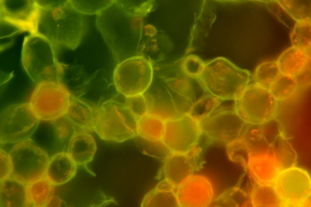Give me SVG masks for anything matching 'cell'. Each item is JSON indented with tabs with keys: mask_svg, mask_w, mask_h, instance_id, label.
Instances as JSON below:
<instances>
[{
	"mask_svg": "<svg viewBox=\"0 0 311 207\" xmlns=\"http://www.w3.org/2000/svg\"><path fill=\"white\" fill-rule=\"evenodd\" d=\"M251 74L222 58L205 65L199 79L210 94L225 100H235L243 94L249 85Z\"/></svg>",
	"mask_w": 311,
	"mask_h": 207,
	"instance_id": "1",
	"label": "cell"
},
{
	"mask_svg": "<svg viewBox=\"0 0 311 207\" xmlns=\"http://www.w3.org/2000/svg\"><path fill=\"white\" fill-rule=\"evenodd\" d=\"M137 121L125 104L108 100L96 109L93 130L103 140L121 142L137 135Z\"/></svg>",
	"mask_w": 311,
	"mask_h": 207,
	"instance_id": "2",
	"label": "cell"
},
{
	"mask_svg": "<svg viewBox=\"0 0 311 207\" xmlns=\"http://www.w3.org/2000/svg\"><path fill=\"white\" fill-rule=\"evenodd\" d=\"M9 154L11 164L9 177L27 185L46 176L50 158L31 138L15 144Z\"/></svg>",
	"mask_w": 311,
	"mask_h": 207,
	"instance_id": "3",
	"label": "cell"
},
{
	"mask_svg": "<svg viewBox=\"0 0 311 207\" xmlns=\"http://www.w3.org/2000/svg\"><path fill=\"white\" fill-rule=\"evenodd\" d=\"M22 59L26 73L36 83H58L59 65L52 44L49 42H25Z\"/></svg>",
	"mask_w": 311,
	"mask_h": 207,
	"instance_id": "4",
	"label": "cell"
},
{
	"mask_svg": "<svg viewBox=\"0 0 311 207\" xmlns=\"http://www.w3.org/2000/svg\"><path fill=\"white\" fill-rule=\"evenodd\" d=\"M40 119L29 103L7 106L0 116V143H17L30 138Z\"/></svg>",
	"mask_w": 311,
	"mask_h": 207,
	"instance_id": "5",
	"label": "cell"
},
{
	"mask_svg": "<svg viewBox=\"0 0 311 207\" xmlns=\"http://www.w3.org/2000/svg\"><path fill=\"white\" fill-rule=\"evenodd\" d=\"M234 106L245 121L261 124L275 118L278 100L268 89L255 84L248 85L242 95L234 100Z\"/></svg>",
	"mask_w": 311,
	"mask_h": 207,
	"instance_id": "6",
	"label": "cell"
},
{
	"mask_svg": "<svg viewBox=\"0 0 311 207\" xmlns=\"http://www.w3.org/2000/svg\"><path fill=\"white\" fill-rule=\"evenodd\" d=\"M70 92L57 83L37 84L29 103L40 120H48L63 116L70 106Z\"/></svg>",
	"mask_w": 311,
	"mask_h": 207,
	"instance_id": "7",
	"label": "cell"
},
{
	"mask_svg": "<svg viewBox=\"0 0 311 207\" xmlns=\"http://www.w3.org/2000/svg\"><path fill=\"white\" fill-rule=\"evenodd\" d=\"M80 131L65 114L52 119L40 120L30 138L51 157L66 152L64 149L73 135Z\"/></svg>",
	"mask_w": 311,
	"mask_h": 207,
	"instance_id": "8",
	"label": "cell"
},
{
	"mask_svg": "<svg viewBox=\"0 0 311 207\" xmlns=\"http://www.w3.org/2000/svg\"><path fill=\"white\" fill-rule=\"evenodd\" d=\"M223 102L200 123L201 131L210 138L228 143L241 138L249 123L238 114L234 104L226 107Z\"/></svg>",
	"mask_w": 311,
	"mask_h": 207,
	"instance_id": "9",
	"label": "cell"
},
{
	"mask_svg": "<svg viewBox=\"0 0 311 207\" xmlns=\"http://www.w3.org/2000/svg\"><path fill=\"white\" fill-rule=\"evenodd\" d=\"M152 68L142 59H131L120 63L114 73L117 89L126 97L142 94L150 86L152 79Z\"/></svg>",
	"mask_w": 311,
	"mask_h": 207,
	"instance_id": "10",
	"label": "cell"
},
{
	"mask_svg": "<svg viewBox=\"0 0 311 207\" xmlns=\"http://www.w3.org/2000/svg\"><path fill=\"white\" fill-rule=\"evenodd\" d=\"M201 132L200 123L187 114L165 121L161 141L171 152L186 154L193 150Z\"/></svg>",
	"mask_w": 311,
	"mask_h": 207,
	"instance_id": "11",
	"label": "cell"
},
{
	"mask_svg": "<svg viewBox=\"0 0 311 207\" xmlns=\"http://www.w3.org/2000/svg\"><path fill=\"white\" fill-rule=\"evenodd\" d=\"M273 184L284 206L299 205L310 197V177L302 168L294 167L282 171Z\"/></svg>",
	"mask_w": 311,
	"mask_h": 207,
	"instance_id": "12",
	"label": "cell"
},
{
	"mask_svg": "<svg viewBox=\"0 0 311 207\" xmlns=\"http://www.w3.org/2000/svg\"><path fill=\"white\" fill-rule=\"evenodd\" d=\"M175 189L179 207H207L213 196L210 181L201 175H191Z\"/></svg>",
	"mask_w": 311,
	"mask_h": 207,
	"instance_id": "13",
	"label": "cell"
},
{
	"mask_svg": "<svg viewBox=\"0 0 311 207\" xmlns=\"http://www.w3.org/2000/svg\"><path fill=\"white\" fill-rule=\"evenodd\" d=\"M78 166L67 152H60L50 158L46 176L54 185L62 184L75 176Z\"/></svg>",
	"mask_w": 311,
	"mask_h": 207,
	"instance_id": "14",
	"label": "cell"
},
{
	"mask_svg": "<svg viewBox=\"0 0 311 207\" xmlns=\"http://www.w3.org/2000/svg\"><path fill=\"white\" fill-rule=\"evenodd\" d=\"M97 149L92 135L88 132L80 131L71 138L67 152L78 166H84L92 160Z\"/></svg>",
	"mask_w": 311,
	"mask_h": 207,
	"instance_id": "15",
	"label": "cell"
},
{
	"mask_svg": "<svg viewBox=\"0 0 311 207\" xmlns=\"http://www.w3.org/2000/svg\"><path fill=\"white\" fill-rule=\"evenodd\" d=\"M310 49L291 47L279 56L277 63L281 74L294 77L308 65Z\"/></svg>",
	"mask_w": 311,
	"mask_h": 207,
	"instance_id": "16",
	"label": "cell"
},
{
	"mask_svg": "<svg viewBox=\"0 0 311 207\" xmlns=\"http://www.w3.org/2000/svg\"><path fill=\"white\" fill-rule=\"evenodd\" d=\"M165 179L175 188L192 175L191 160L186 154L171 152L164 166Z\"/></svg>",
	"mask_w": 311,
	"mask_h": 207,
	"instance_id": "17",
	"label": "cell"
},
{
	"mask_svg": "<svg viewBox=\"0 0 311 207\" xmlns=\"http://www.w3.org/2000/svg\"><path fill=\"white\" fill-rule=\"evenodd\" d=\"M0 182V207L30 206L26 185L10 177Z\"/></svg>",
	"mask_w": 311,
	"mask_h": 207,
	"instance_id": "18",
	"label": "cell"
},
{
	"mask_svg": "<svg viewBox=\"0 0 311 207\" xmlns=\"http://www.w3.org/2000/svg\"><path fill=\"white\" fill-rule=\"evenodd\" d=\"M142 207H179L175 188L165 179L145 196Z\"/></svg>",
	"mask_w": 311,
	"mask_h": 207,
	"instance_id": "19",
	"label": "cell"
},
{
	"mask_svg": "<svg viewBox=\"0 0 311 207\" xmlns=\"http://www.w3.org/2000/svg\"><path fill=\"white\" fill-rule=\"evenodd\" d=\"M96 109L87 103L71 96L66 115L80 131H92Z\"/></svg>",
	"mask_w": 311,
	"mask_h": 207,
	"instance_id": "20",
	"label": "cell"
},
{
	"mask_svg": "<svg viewBox=\"0 0 311 207\" xmlns=\"http://www.w3.org/2000/svg\"><path fill=\"white\" fill-rule=\"evenodd\" d=\"M248 168L259 183L273 184L281 171L275 158L266 155L253 158Z\"/></svg>",
	"mask_w": 311,
	"mask_h": 207,
	"instance_id": "21",
	"label": "cell"
},
{
	"mask_svg": "<svg viewBox=\"0 0 311 207\" xmlns=\"http://www.w3.org/2000/svg\"><path fill=\"white\" fill-rule=\"evenodd\" d=\"M269 155L275 158L281 171L294 167L297 158L296 152L282 134L270 145Z\"/></svg>",
	"mask_w": 311,
	"mask_h": 207,
	"instance_id": "22",
	"label": "cell"
},
{
	"mask_svg": "<svg viewBox=\"0 0 311 207\" xmlns=\"http://www.w3.org/2000/svg\"><path fill=\"white\" fill-rule=\"evenodd\" d=\"M241 138L243 139L248 148L252 159L269 155L270 145L262 133L261 124L249 123Z\"/></svg>",
	"mask_w": 311,
	"mask_h": 207,
	"instance_id": "23",
	"label": "cell"
},
{
	"mask_svg": "<svg viewBox=\"0 0 311 207\" xmlns=\"http://www.w3.org/2000/svg\"><path fill=\"white\" fill-rule=\"evenodd\" d=\"M54 185L46 176L27 185L28 197L30 206H47L52 198Z\"/></svg>",
	"mask_w": 311,
	"mask_h": 207,
	"instance_id": "24",
	"label": "cell"
},
{
	"mask_svg": "<svg viewBox=\"0 0 311 207\" xmlns=\"http://www.w3.org/2000/svg\"><path fill=\"white\" fill-rule=\"evenodd\" d=\"M254 207H280L283 202L273 184L259 183L250 195Z\"/></svg>",
	"mask_w": 311,
	"mask_h": 207,
	"instance_id": "25",
	"label": "cell"
},
{
	"mask_svg": "<svg viewBox=\"0 0 311 207\" xmlns=\"http://www.w3.org/2000/svg\"><path fill=\"white\" fill-rule=\"evenodd\" d=\"M165 121L155 116L147 114L137 121V135L147 140H161L164 131Z\"/></svg>",
	"mask_w": 311,
	"mask_h": 207,
	"instance_id": "26",
	"label": "cell"
},
{
	"mask_svg": "<svg viewBox=\"0 0 311 207\" xmlns=\"http://www.w3.org/2000/svg\"><path fill=\"white\" fill-rule=\"evenodd\" d=\"M225 100L208 93L193 106L188 114L200 123L209 118Z\"/></svg>",
	"mask_w": 311,
	"mask_h": 207,
	"instance_id": "27",
	"label": "cell"
},
{
	"mask_svg": "<svg viewBox=\"0 0 311 207\" xmlns=\"http://www.w3.org/2000/svg\"><path fill=\"white\" fill-rule=\"evenodd\" d=\"M281 74L276 61H267L257 66L254 78L255 84L269 90L272 84Z\"/></svg>",
	"mask_w": 311,
	"mask_h": 207,
	"instance_id": "28",
	"label": "cell"
},
{
	"mask_svg": "<svg viewBox=\"0 0 311 207\" xmlns=\"http://www.w3.org/2000/svg\"><path fill=\"white\" fill-rule=\"evenodd\" d=\"M292 46L304 49H310V19L297 20L291 35Z\"/></svg>",
	"mask_w": 311,
	"mask_h": 207,
	"instance_id": "29",
	"label": "cell"
},
{
	"mask_svg": "<svg viewBox=\"0 0 311 207\" xmlns=\"http://www.w3.org/2000/svg\"><path fill=\"white\" fill-rule=\"evenodd\" d=\"M297 88L294 77L281 74L272 84L269 90L278 100L288 98L293 94Z\"/></svg>",
	"mask_w": 311,
	"mask_h": 207,
	"instance_id": "30",
	"label": "cell"
},
{
	"mask_svg": "<svg viewBox=\"0 0 311 207\" xmlns=\"http://www.w3.org/2000/svg\"><path fill=\"white\" fill-rule=\"evenodd\" d=\"M227 152L229 159L248 168L252 159L251 153L244 140L239 138L227 144Z\"/></svg>",
	"mask_w": 311,
	"mask_h": 207,
	"instance_id": "31",
	"label": "cell"
},
{
	"mask_svg": "<svg viewBox=\"0 0 311 207\" xmlns=\"http://www.w3.org/2000/svg\"><path fill=\"white\" fill-rule=\"evenodd\" d=\"M225 206H252L250 196L239 188H234L225 192L217 200Z\"/></svg>",
	"mask_w": 311,
	"mask_h": 207,
	"instance_id": "32",
	"label": "cell"
},
{
	"mask_svg": "<svg viewBox=\"0 0 311 207\" xmlns=\"http://www.w3.org/2000/svg\"><path fill=\"white\" fill-rule=\"evenodd\" d=\"M125 104L137 121L148 113L147 103L143 94L126 97Z\"/></svg>",
	"mask_w": 311,
	"mask_h": 207,
	"instance_id": "33",
	"label": "cell"
},
{
	"mask_svg": "<svg viewBox=\"0 0 311 207\" xmlns=\"http://www.w3.org/2000/svg\"><path fill=\"white\" fill-rule=\"evenodd\" d=\"M204 67V64L200 60L196 57L190 56L185 61L183 65L182 69L186 76L199 79Z\"/></svg>",
	"mask_w": 311,
	"mask_h": 207,
	"instance_id": "34",
	"label": "cell"
},
{
	"mask_svg": "<svg viewBox=\"0 0 311 207\" xmlns=\"http://www.w3.org/2000/svg\"><path fill=\"white\" fill-rule=\"evenodd\" d=\"M261 127L262 133L270 145L282 134L280 122L275 118L261 124Z\"/></svg>",
	"mask_w": 311,
	"mask_h": 207,
	"instance_id": "35",
	"label": "cell"
},
{
	"mask_svg": "<svg viewBox=\"0 0 311 207\" xmlns=\"http://www.w3.org/2000/svg\"><path fill=\"white\" fill-rule=\"evenodd\" d=\"M0 156V181H1L9 177L11 170V164L9 153L1 148Z\"/></svg>",
	"mask_w": 311,
	"mask_h": 207,
	"instance_id": "36",
	"label": "cell"
},
{
	"mask_svg": "<svg viewBox=\"0 0 311 207\" xmlns=\"http://www.w3.org/2000/svg\"><path fill=\"white\" fill-rule=\"evenodd\" d=\"M307 66L305 68L294 77L297 87L306 88L311 84V69Z\"/></svg>",
	"mask_w": 311,
	"mask_h": 207,
	"instance_id": "37",
	"label": "cell"
},
{
	"mask_svg": "<svg viewBox=\"0 0 311 207\" xmlns=\"http://www.w3.org/2000/svg\"><path fill=\"white\" fill-rule=\"evenodd\" d=\"M244 186L241 189L248 195H250L259 182L251 173L248 167L244 174Z\"/></svg>",
	"mask_w": 311,
	"mask_h": 207,
	"instance_id": "38",
	"label": "cell"
}]
</instances>
